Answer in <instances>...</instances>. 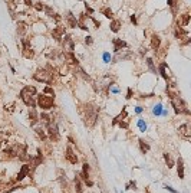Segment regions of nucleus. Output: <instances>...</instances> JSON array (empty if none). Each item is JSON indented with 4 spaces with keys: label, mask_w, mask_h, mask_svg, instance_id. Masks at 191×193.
<instances>
[{
    "label": "nucleus",
    "mask_w": 191,
    "mask_h": 193,
    "mask_svg": "<svg viewBox=\"0 0 191 193\" xmlns=\"http://www.w3.org/2000/svg\"><path fill=\"white\" fill-rule=\"evenodd\" d=\"M139 147H141V151H142L144 154L149 151V146H148V144H147L142 138H139Z\"/></svg>",
    "instance_id": "5701e85b"
},
{
    "label": "nucleus",
    "mask_w": 191,
    "mask_h": 193,
    "mask_svg": "<svg viewBox=\"0 0 191 193\" xmlns=\"http://www.w3.org/2000/svg\"><path fill=\"white\" fill-rule=\"evenodd\" d=\"M65 157H66V160H68L70 164H76V163H78V156L73 153V150H72L70 147L66 148V154H65Z\"/></svg>",
    "instance_id": "9d476101"
},
{
    "label": "nucleus",
    "mask_w": 191,
    "mask_h": 193,
    "mask_svg": "<svg viewBox=\"0 0 191 193\" xmlns=\"http://www.w3.org/2000/svg\"><path fill=\"white\" fill-rule=\"evenodd\" d=\"M38 121H39L38 111H36L35 108H30V110H29V123H30V126H36Z\"/></svg>",
    "instance_id": "ddd939ff"
},
{
    "label": "nucleus",
    "mask_w": 191,
    "mask_h": 193,
    "mask_svg": "<svg viewBox=\"0 0 191 193\" xmlns=\"http://www.w3.org/2000/svg\"><path fill=\"white\" fill-rule=\"evenodd\" d=\"M75 187H76V192L78 193H82V183H80V179H79V176H76L75 177Z\"/></svg>",
    "instance_id": "bb28decb"
},
{
    "label": "nucleus",
    "mask_w": 191,
    "mask_h": 193,
    "mask_svg": "<svg viewBox=\"0 0 191 193\" xmlns=\"http://www.w3.org/2000/svg\"><path fill=\"white\" fill-rule=\"evenodd\" d=\"M109 28H111V30L112 32H118L119 30V28H121V20H118V19H114L112 22H111V25H109Z\"/></svg>",
    "instance_id": "6ab92c4d"
},
{
    "label": "nucleus",
    "mask_w": 191,
    "mask_h": 193,
    "mask_svg": "<svg viewBox=\"0 0 191 193\" xmlns=\"http://www.w3.org/2000/svg\"><path fill=\"white\" fill-rule=\"evenodd\" d=\"M88 108H86V124L89 126V127H93L95 126V123H97V118H98V110L97 108H92V105L90 104H88L86 105Z\"/></svg>",
    "instance_id": "20e7f679"
},
{
    "label": "nucleus",
    "mask_w": 191,
    "mask_h": 193,
    "mask_svg": "<svg viewBox=\"0 0 191 193\" xmlns=\"http://www.w3.org/2000/svg\"><path fill=\"white\" fill-rule=\"evenodd\" d=\"M181 26H188V23H190V15L188 13H185V15H182L181 16Z\"/></svg>",
    "instance_id": "c85d7f7f"
},
{
    "label": "nucleus",
    "mask_w": 191,
    "mask_h": 193,
    "mask_svg": "<svg viewBox=\"0 0 191 193\" xmlns=\"http://www.w3.org/2000/svg\"><path fill=\"white\" fill-rule=\"evenodd\" d=\"M177 169H178V176H180V179H184V160H182V157L178 159V166H177Z\"/></svg>",
    "instance_id": "a211bd4d"
},
{
    "label": "nucleus",
    "mask_w": 191,
    "mask_h": 193,
    "mask_svg": "<svg viewBox=\"0 0 191 193\" xmlns=\"http://www.w3.org/2000/svg\"><path fill=\"white\" fill-rule=\"evenodd\" d=\"M27 174H30V164H23V166H22V170L19 171V174H17V177H16V180H17V182H22Z\"/></svg>",
    "instance_id": "1a4fd4ad"
},
{
    "label": "nucleus",
    "mask_w": 191,
    "mask_h": 193,
    "mask_svg": "<svg viewBox=\"0 0 191 193\" xmlns=\"http://www.w3.org/2000/svg\"><path fill=\"white\" fill-rule=\"evenodd\" d=\"M45 94H50V96H55V91H53L50 86H46V88H45Z\"/></svg>",
    "instance_id": "4c0bfd02"
},
{
    "label": "nucleus",
    "mask_w": 191,
    "mask_h": 193,
    "mask_svg": "<svg viewBox=\"0 0 191 193\" xmlns=\"http://www.w3.org/2000/svg\"><path fill=\"white\" fill-rule=\"evenodd\" d=\"M85 7H86V12H89V13H93V9H92V7H89V6H88V3L85 5Z\"/></svg>",
    "instance_id": "49530a36"
},
{
    "label": "nucleus",
    "mask_w": 191,
    "mask_h": 193,
    "mask_svg": "<svg viewBox=\"0 0 191 193\" xmlns=\"http://www.w3.org/2000/svg\"><path fill=\"white\" fill-rule=\"evenodd\" d=\"M22 45H23V51H22V55L26 58V59H32L35 56V52L30 46V42L26 40V39H22Z\"/></svg>",
    "instance_id": "39448f33"
},
{
    "label": "nucleus",
    "mask_w": 191,
    "mask_h": 193,
    "mask_svg": "<svg viewBox=\"0 0 191 193\" xmlns=\"http://www.w3.org/2000/svg\"><path fill=\"white\" fill-rule=\"evenodd\" d=\"M53 19H55L56 22H60V15H58V13H55V15H53Z\"/></svg>",
    "instance_id": "a18cd8bd"
},
{
    "label": "nucleus",
    "mask_w": 191,
    "mask_h": 193,
    "mask_svg": "<svg viewBox=\"0 0 191 193\" xmlns=\"http://www.w3.org/2000/svg\"><path fill=\"white\" fill-rule=\"evenodd\" d=\"M66 20H68V26L69 28H76L78 26V19H76V16H73L72 12H68Z\"/></svg>",
    "instance_id": "4468645a"
},
{
    "label": "nucleus",
    "mask_w": 191,
    "mask_h": 193,
    "mask_svg": "<svg viewBox=\"0 0 191 193\" xmlns=\"http://www.w3.org/2000/svg\"><path fill=\"white\" fill-rule=\"evenodd\" d=\"M104 61L105 62H109L111 61V55L109 53H104Z\"/></svg>",
    "instance_id": "79ce46f5"
},
{
    "label": "nucleus",
    "mask_w": 191,
    "mask_h": 193,
    "mask_svg": "<svg viewBox=\"0 0 191 193\" xmlns=\"http://www.w3.org/2000/svg\"><path fill=\"white\" fill-rule=\"evenodd\" d=\"M125 108H127V107H124L122 113H121L118 117H115V118H114V121H112V126H117V124H118V121H121V118H124V117L127 115V110H125Z\"/></svg>",
    "instance_id": "4be33fe9"
},
{
    "label": "nucleus",
    "mask_w": 191,
    "mask_h": 193,
    "mask_svg": "<svg viewBox=\"0 0 191 193\" xmlns=\"http://www.w3.org/2000/svg\"><path fill=\"white\" fill-rule=\"evenodd\" d=\"M160 45H161L160 36H158V35H152V36H151V46H152V49H154L155 52L160 49Z\"/></svg>",
    "instance_id": "dca6fc26"
},
{
    "label": "nucleus",
    "mask_w": 191,
    "mask_h": 193,
    "mask_svg": "<svg viewBox=\"0 0 191 193\" xmlns=\"http://www.w3.org/2000/svg\"><path fill=\"white\" fill-rule=\"evenodd\" d=\"M161 113H162V105H161V104H157V105L154 107V114H155V115H160Z\"/></svg>",
    "instance_id": "2f4dec72"
},
{
    "label": "nucleus",
    "mask_w": 191,
    "mask_h": 193,
    "mask_svg": "<svg viewBox=\"0 0 191 193\" xmlns=\"http://www.w3.org/2000/svg\"><path fill=\"white\" fill-rule=\"evenodd\" d=\"M58 173H59V182H60L62 187H66V174H63L62 170H58Z\"/></svg>",
    "instance_id": "393cba45"
},
{
    "label": "nucleus",
    "mask_w": 191,
    "mask_h": 193,
    "mask_svg": "<svg viewBox=\"0 0 191 193\" xmlns=\"http://www.w3.org/2000/svg\"><path fill=\"white\" fill-rule=\"evenodd\" d=\"M39 120H40V121H43V123H45L46 126H49V124L52 123V118H50V117H49L48 114H45V113H43V114H40Z\"/></svg>",
    "instance_id": "b1692460"
},
{
    "label": "nucleus",
    "mask_w": 191,
    "mask_h": 193,
    "mask_svg": "<svg viewBox=\"0 0 191 193\" xmlns=\"http://www.w3.org/2000/svg\"><path fill=\"white\" fill-rule=\"evenodd\" d=\"M63 35H65V28H63V26H56V28H53L52 36H53V39H55L56 42H60Z\"/></svg>",
    "instance_id": "6e6552de"
},
{
    "label": "nucleus",
    "mask_w": 191,
    "mask_h": 193,
    "mask_svg": "<svg viewBox=\"0 0 191 193\" xmlns=\"http://www.w3.org/2000/svg\"><path fill=\"white\" fill-rule=\"evenodd\" d=\"M167 2H168L170 7L172 9V12H175V6H177V0H167Z\"/></svg>",
    "instance_id": "c9c22d12"
},
{
    "label": "nucleus",
    "mask_w": 191,
    "mask_h": 193,
    "mask_svg": "<svg viewBox=\"0 0 191 193\" xmlns=\"http://www.w3.org/2000/svg\"><path fill=\"white\" fill-rule=\"evenodd\" d=\"M131 96H132V89L129 88L128 89V94H127V98H131Z\"/></svg>",
    "instance_id": "de8ad7c7"
},
{
    "label": "nucleus",
    "mask_w": 191,
    "mask_h": 193,
    "mask_svg": "<svg viewBox=\"0 0 191 193\" xmlns=\"http://www.w3.org/2000/svg\"><path fill=\"white\" fill-rule=\"evenodd\" d=\"M102 13L105 15V18H108V19H114V12H112L109 7H105V9L102 10Z\"/></svg>",
    "instance_id": "cd10ccee"
},
{
    "label": "nucleus",
    "mask_w": 191,
    "mask_h": 193,
    "mask_svg": "<svg viewBox=\"0 0 191 193\" xmlns=\"http://www.w3.org/2000/svg\"><path fill=\"white\" fill-rule=\"evenodd\" d=\"M164 160H165V163H167V166H168V169H171V167H174V160L171 159V156H170L168 153H164Z\"/></svg>",
    "instance_id": "412c9836"
},
{
    "label": "nucleus",
    "mask_w": 191,
    "mask_h": 193,
    "mask_svg": "<svg viewBox=\"0 0 191 193\" xmlns=\"http://www.w3.org/2000/svg\"><path fill=\"white\" fill-rule=\"evenodd\" d=\"M131 22H132L134 25H137V19H135V16H134V15L131 16Z\"/></svg>",
    "instance_id": "09e8293b"
},
{
    "label": "nucleus",
    "mask_w": 191,
    "mask_h": 193,
    "mask_svg": "<svg viewBox=\"0 0 191 193\" xmlns=\"http://www.w3.org/2000/svg\"><path fill=\"white\" fill-rule=\"evenodd\" d=\"M33 78H35L36 81L45 82V84H52V82H53V75H52L48 69H45V68H39V69L36 71V74L33 75Z\"/></svg>",
    "instance_id": "7ed1b4c3"
},
{
    "label": "nucleus",
    "mask_w": 191,
    "mask_h": 193,
    "mask_svg": "<svg viewBox=\"0 0 191 193\" xmlns=\"http://www.w3.org/2000/svg\"><path fill=\"white\" fill-rule=\"evenodd\" d=\"M147 63H148L149 69H151L154 74H157V69H155V66H154V61H152V59H147Z\"/></svg>",
    "instance_id": "473e14b6"
},
{
    "label": "nucleus",
    "mask_w": 191,
    "mask_h": 193,
    "mask_svg": "<svg viewBox=\"0 0 191 193\" xmlns=\"http://www.w3.org/2000/svg\"><path fill=\"white\" fill-rule=\"evenodd\" d=\"M26 28H27V25H26L25 22H17V33H19L20 36L26 32Z\"/></svg>",
    "instance_id": "aec40b11"
},
{
    "label": "nucleus",
    "mask_w": 191,
    "mask_h": 193,
    "mask_svg": "<svg viewBox=\"0 0 191 193\" xmlns=\"http://www.w3.org/2000/svg\"><path fill=\"white\" fill-rule=\"evenodd\" d=\"M7 7H9V10L12 13H15V10H16V0H9V2H7Z\"/></svg>",
    "instance_id": "c756f323"
},
{
    "label": "nucleus",
    "mask_w": 191,
    "mask_h": 193,
    "mask_svg": "<svg viewBox=\"0 0 191 193\" xmlns=\"http://www.w3.org/2000/svg\"><path fill=\"white\" fill-rule=\"evenodd\" d=\"M35 9H36L38 12H40V10H43V9H45V5H43L42 2H38V3L35 5Z\"/></svg>",
    "instance_id": "e433bc0d"
},
{
    "label": "nucleus",
    "mask_w": 191,
    "mask_h": 193,
    "mask_svg": "<svg viewBox=\"0 0 191 193\" xmlns=\"http://www.w3.org/2000/svg\"><path fill=\"white\" fill-rule=\"evenodd\" d=\"M0 146H2V137H0Z\"/></svg>",
    "instance_id": "8fccbe9b"
},
{
    "label": "nucleus",
    "mask_w": 191,
    "mask_h": 193,
    "mask_svg": "<svg viewBox=\"0 0 191 193\" xmlns=\"http://www.w3.org/2000/svg\"><path fill=\"white\" fill-rule=\"evenodd\" d=\"M33 95H36V88L35 86L26 85L20 91V100L25 103L26 107H30V108H35L36 107V101H35V96Z\"/></svg>",
    "instance_id": "f257e3e1"
},
{
    "label": "nucleus",
    "mask_w": 191,
    "mask_h": 193,
    "mask_svg": "<svg viewBox=\"0 0 191 193\" xmlns=\"http://www.w3.org/2000/svg\"><path fill=\"white\" fill-rule=\"evenodd\" d=\"M23 3H25L26 6H33V2H32V0H23Z\"/></svg>",
    "instance_id": "37998d69"
},
{
    "label": "nucleus",
    "mask_w": 191,
    "mask_h": 193,
    "mask_svg": "<svg viewBox=\"0 0 191 193\" xmlns=\"http://www.w3.org/2000/svg\"><path fill=\"white\" fill-rule=\"evenodd\" d=\"M112 43H114V51H115L117 53H118L122 48H125V46H127V43H125L122 39H118V38H117V39H114V40H112Z\"/></svg>",
    "instance_id": "2eb2a0df"
},
{
    "label": "nucleus",
    "mask_w": 191,
    "mask_h": 193,
    "mask_svg": "<svg viewBox=\"0 0 191 193\" xmlns=\"http://www.w3.org/2000/svg\"><path fill=\"white\" fill-rule=\"evenodd\" d=\"M38 105L45 110V111H49L55 107V96H49L46 94H40L38 96Z\"/></svg>",
    "instance_id": "f03ea898"
},
{
    "label": "nucleus",
    "mask_w": 191,
    "mask_h": 193,
    "mask_svg": "<svg viewBox=\"0 0 191 193\" xmlns=\"http://www.w3.org/2000/svg\"><path fill=\"white\" fill-rule=\"evenodd\" d=\"M164 189H167V190H168V192H171V193H178L177 190H174V189H172V187H170V186H165Z\"/></svg>",
    "instance_id": "c03bdc74"
},
{
    "label": "nucleus",
    "mask_w": 191,
    "mask_h": 193,
    "mask_svg": "<svg viewBox=\"0 0 191 193\" xmlns=\"http://www.w3.org/2000/svg\"><path fill=\"white\" fill-rule=\"evenodd\" d=\"M36 134H38L42 140H46V133H45L43 128H36Z\"/></svg>",
    "instance_id": "7c9ffc66"
},
{
    "label": "nucleus",
    "mask_w": 191,
    "mask_h": 193,
    "mask_svg": "<svg viewBox=\"0 0 191 193\" xmlns=\"http://www.w3.org/2000/svg\"><path fill=\"white\" fill-rule=\"evenodd\" d=\"M188 130H190L188 124H182V126L178 128V133H180V134H181L185 140H190V131H188Z\"/></svg>",
    "instance_id": "f3484780"
},
{
    "label": "nucleus",
    "mask_w": 191,
    "mask_h": 193,
    "mask_svg": "<svg viewBox=\"0 0 191 193\" xmlns=\"http://www.w3.org/2000/svg\"><path fill=\"white\" fill-rule=\"evenodd\" d=\"M62 45H63V52H73V51H75L73 39H72L69 35H66V36H65V40L62 42Z\"/></svg>",
    "instance_id": "0eeeda50"
},
{
    "label": "nucleus",
    "mask_w": 191,
    "mask_h": 193,
    "mask_svg": "<svg viewBox=\"0 0 191 193\" xmlns=\"http://www.w3.org/2000/svg\"><path fill=\"white\" fill-rule=\"evenodd\" d=\"M63 58L69 65H78V59L75 58L73 52H63Z\"/></svg>",
    "instance_id": "f8f14e48"
},
{
    "label": "nucleus",
    "mask_w": 191,
    "mask_h": 193,
    "mask_svg": "<svg viewBox=\"0 0 191 193\" xmlns=\"http://www.w3.org/2000/svg\"><path fill=\"white\" fill-rule=\"evenodd\" d=\"M13 107H15V103H13V104H10L9 107L6 105V107H5V110H6V111H9V113H12V111H13Z\"/></svg>",
    "instance_id": "a19ab883"
},
{
    "label": "nucleus",
    "mask_w": 191,
    "mask_h": 193,
    "mask_svg": "<svg viewBox=\"0 0 191 193\" xmlns=\"http://www.w3.org/2000/svg\"><path fill=\"white\" fill-rule=\"evenodd\" d=\"M165 68H167V63H161V65H160V74H161L162 78L168 82V75L165 74Z\"/></svg>",
    "instance_id": "a878e982"
},
{
    "label": "nucleus",
    "mask_w": 191,
    "mask_h": 193,
    "mask_svg": "<svg viewBox=\"0 0 191 193\" xmlns=\"http://www.w3.org/2000/svg\"><path fill=\"white\" fill-rule=\"evenodd\" d=\"M138 127H139L141 131H145L147 130V124L144 123V120H138Z\"/></svg>",
    "instance_id": "f704fd0d"
},
{
    "label": "nucleus",
    "mask_w": 191,
    "mask_h": 193,
    "mask_svg": "<svg viewBox=\"0 0 191 193\" xmlns=\"http://www.w3.org/2000/svg\"><path fill=\"white\" fill-rule=\"evenodd\" d=\"M48 136H49V138H50L52 141H58V140L60 138L59 131H58V127H56L55 123H50V124L48 126Z\"/></svg>",
    "instance_id": "423d86ee"
},
{
    "label": "nucleus",
    "mask_w": 191,
    "mask_h": 193,
    "mask_svg": "<svg viewBox=\"0 0 191 193\" xmlns=\"http://www.w3.org/2000/svg\"><path fill=\"white\" fill-rule=\"evenodd\" d=\"M128 126H129V121H128V120L119 123V127H121V128H128Z\"/></svg>",
    "instance_id": "58836bf2"
},
{
    "label": "nucleus",
    "mask_w": 191,
    "mask_h": 193,
    "mask_svg": "<svg viewBox=\"0 0 191 193\" xmlns=\"http://www.w3.org/2000/svg\"><path fill=\"white\" fill-rule=\"evenodd\" d=\"M92 42H93V40H92L90 36H86V38H85V43H86V45H92Z\"/></svg>",
    "instance_id": "ea45409f"
},
{
    "label": "nucleus",
    "mask_w": 191,
    "mask_h": 193,
    "mask_svg": "<svg viewBox=\"0 0 191 193\" xmlns=\"http://www.w3.org/2000/svg\"><path fill=\"white\" fill-rule=\"evenodd\" d=\"M43 10L46 12V15H48L49 18H53V15H55V12H53V10H52V9L49 7V6H45V9H43Z\"/></svg>",
    "instance_id": "72a5a7b5"
},
{
    "label": "nucleus",
    "mask_w": 191,
    "mask_h": 193,
    "mask_svg": "<svg viewBox=\"0 0 191 193\" xmlns=\"http://www.w3.org/2000/svg\"><path fill=\"white\" fill-rule=\"evenodd\" d=\"M174 35H175V38L177 39H188V32L187 30H184L182 28H180V26H177L175 28V30H174Z\"/></svg>",
    "instance_id": "9b49d317"
}]
</instances>
